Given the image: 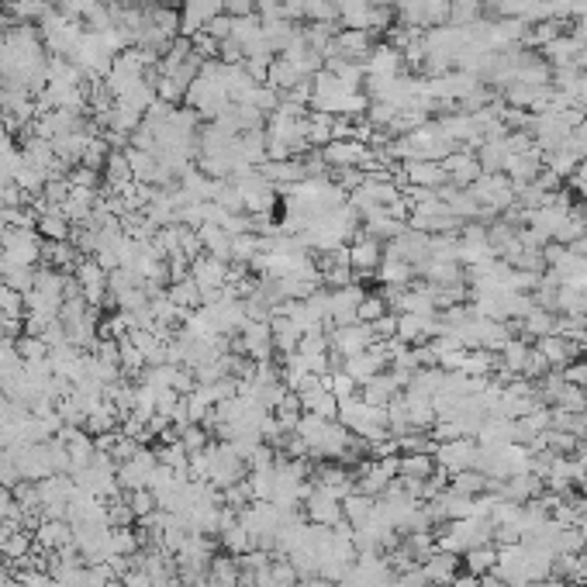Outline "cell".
Here are the masks:
<instances>
[{
  "label": "cell",
  "instance_id": "8",
  "mask_svg": "<svg viewBox=\"0 0 587 587\" xmlns=\"http://www.w3.org/2000/svg\"><path fill=\"white\" fill-rule=\"evenodd\" d=\"M449 587H480V584H477V577H473V574H460V577H456Z\"/></svg>",
  "mask_w": 587,
  "mask_h": 587
},
{
  "label": "cell",
  "instance_id": "1",
  "mask_svg": "<svg viewBox=\"0 0 587 587\" xmlns=\"http://www.w3.org/2000/svg\"><path fill=\"white\" fill-rule=\"evenodd\" d=\"M432 456H435V466H442V470L453 477V473L473 470V464H477V442H470V435L453 439V442H439L432 449Z\"/></svg>",
  "mask_w": 587,
  "mask_h": 587
},
{
  "label": "cell",
  "instance_id": "5",
  "mask_svg": "<svg viewBox=\"0 0 587 587\" xmlns=\"http://www.w3.org/2000/svg\"><path fill=\"white\" fill-rule=\"evenodd\" d=\"M497 563V546L495 543H488V546H473V550H466L464 553V567L466 574H473V577H484V574H491Z\"/></svg>",
  "mask_w": 587,
  "mask_h": 587
},
{
  "label": "cell",
  "instance_id": "9",
  "mask_svg": "<svg viewBox=\"0 0 587 587\" xmlns=\"http://www.w3.org/2000/svg\"><path fill=\"white\" fill-rule=\"evenodd\" d=\"M577 186H581V190H587V166L581 170V173H577Z\"/></svg>",
  "mask_w": 587,
  "mask_h": 587
},
{
  "label": "cell",
  "instance_id": "7",
  "mask_svg": "<svg viewBox=\"0 0 587 587\" xmlns=\"http://www.w3.org/2000/svg\"><path fill=\"white\" fill-rule=\"evenodd\" d=\"M477 584H480V587H508L504 581H501V577H497L495 570H491V574H484V577H477Z\"/></svg>",
  "mask_w": 587,
  "mask_h": 587
},
{
  "label": "cell",
  "instance_id": "10",
  "mask_svg": "<svg viewBox=\"0 0 587 587\" xmlns=\"http://www.w3.org/2000/svg\"><path fill=\"white\" fill-rule=\"evenodd\" d=\"M577 528H581V539H584V550H587V519H581V522H577Z\"/></svg>",
  "mask_w": 587,
  "mask_h": 587
},
{
  "label": "cell",
  "instance_id": "2",
  "mask_svg": "<svg viewBox=\"0 0 587 587\" xmlns=\"http://www.w3.org/2000/svg\"><path fill=\"white\" fill-rule=\"evenodd\" d=\"M535 349H539V356L546 360L550 370H567L577 360V339H567L559 332H550V336L535 339Z\"/></svg>",
  "mask_w": 587,
  "mask_h": 587
},
{
  "label": "cell",
  "instance_id": "3",
  "mask_svg": "<svg viewBox=\"0 0 587 587\" xmlns=\"http://www.w3.org/2000/svg\"><path fill=\"white\" fill-rule=\"evenodd\" d=\"M422 574L432 587H449L460 577V557L456 553H446V550H435L432 557L422 563Z\"/></svg>",
  "mask_w": 587,
  "mask_h": 587
},
{
  "label": "cell",
  "instance_id": "4",
  "mask_svg": "<svg viewBox=\"0 0 587 587\" xmlns=\"http://www.w3.org/2000/svg\"><path fill=\"white\" fill-rule=\"evenodd\" d=\"M435 473L432 453H401L398 456V477L401 480H429Z\"/></svg>",
  "mask_w": 587,
  "mask_h": 587
},
{
  "label": "cell",
  "instance_id": "6",
  "mask_svg": "<svg viewBox=\"0 0 587 587\" xmlns=\"http://www.w3.org/2000/svg\"><path fill=\"white\" fill-rule=\"evenodd\" d=\"M449 491H456V495H466V497H480L488 491V477L480 473V470H464V473H453V484H449Z\"/></svg>",
  "mask_w": 587,
  "mask_h": 587
}]
</instances>
